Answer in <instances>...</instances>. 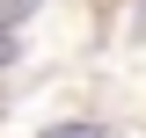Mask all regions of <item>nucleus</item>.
Masks as SVG:
<instances>
[{
	"label": "nucleus",
	"mask_w": 146,
	"mask_h": 138,
	"mask_svg": "<svg viewBox=\"0 0 146 138\" xmlns=\"http://www.w3.org/2000/svg\"><path fill=\"white\" fill-rule=\"evenodd\" d=\"M44 138H102L95 124H58V131H44Z\"/></svg>",
	"instance_id": "f03ea898"
},
{
	"label": "nucleus",
	"mask_w": 146,
	"mask_h": 138,
	"mask_svg": "<svg viewBox=\"0 0 146 138\" xmlns=\"http://www.w3.org/2000/svg\"><path fill=\"white\" fill-rule=\"evenodd\" d=\"M7 58H15V44H7V36H0V66H7Z\"/></svg>",
	"instance_id": "7ed1b4c3"
},
{
	"label": "nucleus",
	"mask_w": 146,
	"mask_h": 138,
	"mask_svg": "<svg viewBox=\"0 0 146 138\" xmlns=\"http://www.w3.org/2000/svg\"><path fill=\"white\" fill-rule=\"evenodd\" d=\"M29 7H36V0H0V29H7V22H22Z\"/></svg>",
	"instance_id": "f257e3e1"
}]
</instances>
